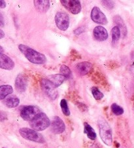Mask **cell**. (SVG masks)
I'll return each mask as SVG.
<instances>
[{
	"label": "cell",
	"mask_w": 134,
	"mask_h": 148,
	"mask_svg": "<svg viewBox=\"0 0 134 148\" xmlns=\"http://www.w3.org/2000/svg\"><path fill=\"white\" fill-rule=\"evenodd\" d=\"M60 72L61 75H62L63 76H65L67 79L71 78L72 76L71 71L70 70V69H69L68 66H66V65H61V67L60 68Z\"/></svg>",
	"instance_id": "22"
},
{
	"label": "cell",
	"mask_w": 134,
	"mask_h": 148,
	"mask_svg": "<svg viewBox=\"0 0 134 148\" xmlns=\"http://www.w3.org/2000/svg\"><path fill=\"white\" fill-rule=\"evenodd\" d=\"M5 35H6V34H5L4 32L1 29H0V39H3V38L5 37Z\"/></svg>",
	"instance_id": "31"
},
{
	"label": "cell",
	"mask_w": 134,
	"mask_h": 148,
	"mask_svg": "<svg viewBox=\"0 0 134 148\" xmlns=\"http://www.w3.org/2000/svg\"><path fill=\"white\" fill-rule=\"evenodd\" d=\"M19 49L27 60L33 64L41 65L47 62V58L43 53L37 52L27 45L20 44L19 45Z\"/></svg>",
	"instance_id": "1"
},
{
	"label": "cell",
	"mask_w": 134,
	"mask_h": 148,
	"mask_svg": "<svg viewBox=\"0 0 134 148\" xmlns=\"http://www.w3.org/2000/svg\"><path fill=\"white\" fill-rule=\"evenodd\" d=\"M6 7V2L3 1V0H1L0 1V7L1 9H3Z\"/></svg>",
	"instance_id": "30"
},
{
	"label": "cell",
	"mask_w": 134,
	"mask_h": 148,
	"mask_svg": "<svg viewBox=\"0 0 134 148\" xmlns=\"http://www.w3.org/2000/svg\"><path fill=\"white\" fill-rule=\"evenodd\" d=\"M91 91H92V95H93V97L96 100L99 101L104 98V93H103L102 91L99 90L98 88H97V87H94V86L92 87L91 89Z\"/></svg>",
	"instance_id": "24"
},
{
	"label": "cell",
	"mask_w": 134,
	"mask_h": 148,
	"mask_svg": "<svg viewBox=\"0 0 134 148\" xmlns=\"http://www.w3.org/2000/svg\"><path fill=\"white\" fill-rule=\"evenodd\" d=\"M84 132L87 135V137L91 140H95L96 139L97 135L94 129L86 122L84 123Z\"/></svg>",
	"instance_id": "20"
},
{
	"label": "cell",
	"mask_w": 134,
	"mask_h": 148,
	"mask_svg": "<svg viewBox=\"0 0 134 148\" xmlns=\"http://www.w3.org/2000/svg\"><path fill=\"white\" fill-rule=\"evenodd\" d=\"M3 103L9 108H16L19 105L20 99L16 96H11L5 99Z\"/></svg>",
	"instance_id": "18"
},
{
	"label": "cell",
	"mask_w": 134,
	"mask_h": 148,
	"mask_svg": "<svg viewBox=\"0 0 134 148\" xmlns=\"http://www.w3.org/2000/svg\"><path fill=\"white\" fill-rule=\"evenodd\" d=\"M3 47H0V54H1V53H3Z\"/></svg>",
	"instance_id": "33"
},
{
	"label": "cell",
	"mask_w": 134,
	"mask_h": 148,
	"mask_svg": "<svg viewBox=\"0 0 134 148\" xmlns=\"http://www.w3.org/2000/svg\"><path fill=\"white\" fill-rule=\"evenodd\" d=\"M0 67L5 70H12L15 67V62L8 56L1 53L0 54Z\"/></svg>",
	"instance_id": "13"
},
{
	"label": "cell",
	"mask_w": 134,
	"mask_h": 148,
	"mask_svg": "<svg viewBox=\"0 0 134 148\" xmlns=\"http://www.w3.org/2000/svg\"><path fill=\"white\" fill-rule=\"evenodd\" d=\"M0 118H1V121H3L7 119V114L6 112H3V111L1 112V114H0Z\"/></svg>",
	"instance_id": "28"
},
{
	"label": "cell",
	"mask_w": 134,
	"mask_h": 148,
	"mask_svg": "<svg viewBox=\"0 0 134 148\" xmlns=\"http://www.w3.org/2000/svg\"><path fill=\"white\" fill-rule=\"evenodd\" d=\"M33 148H34V147H33Z\"/></svg>",
	"instance_id": "34"
},
{
	"label": "cell",
	"mask_w": 134,
	"mask_h": 148,
	"mask_svg": "<svg viewBox=\"0 0 134 148\" xmlns=\"http://www.w3.org/2000/svg\"><path fill=\"white\" fill-rule=\"evenodd\" d=\"M19 133L23 138L39 144L45 143V139L43 136L38 131L27 127H22L19 129Z\"/></svg>",
	"instance_id": "4"
},
{
	"label": "cell",
	"mask_w": 134,
	"mask_h": 148,
	"mask_svg": "<svg viewBox=\"0 0 134 148\" xmlns=\"http://www.w3.org/2000/svg\"><path fill=\"white\" fill-rule=\"evenodd\" d=\"M52 131L56 134L63 133L66 130V125L60 117L55 116L51 123Z\"/></svg>",
	"instance_id": "10"
},
{
	"label": "cell",
	"mask_w": 134,
	"mask_h": 148,
	"mask_svg": "<svg viewBox=\"0 0 134 148\" xmlns=\"http://www.w3.org/2000/svg\"><path fill=\"white\" fill-rule=\"evenodd\" d=\"M50 125V119L44 112H41L37 117L30 122V127L36 131H43L47 129Z\"/></svg>",
	"instance_id": "3"
},
{
	"label": "cell",
	"mask_w": 134,
	"mask_h": 148,
	"mask_svg": "<svg viewBox=\"0 0 134 148\" xmlns=\"http://www.w3.org/2000/svg\"><path fill=\"white\" fill-rule=\"evenodd\" d=\"M41 86L43 90L45 91L47 95L51 100H55L58 97V92L56 90V88L54 86L48 79L43 78L41 81Z\"/></svg>",
	"instance_id": "7"
},
{
	"label": "cell",
	"mask_w": 134,
	"mask_h": 148,
	"mask_svg": "<svg viewBox=\"0 0 134 148\" xmlns=\"http://www.w3.org/2000/svg\"><path fill=\"white\" fill-rule=\"evenodd\" d=\"M84 32V27H79L78 28H77V29H75L74 31V34L77 35H81V34H82Z\"/></svg>",
	"instance_id": "27"
},
{
	"label": "cell",
	"mask_w": 134,
	"mask_h": 148,
	"mask_svg": "<svg viewBox=\"0 0 134 148\" xmlns=\"http://www.w3.org/2000/svg\"><path fill=\"white\" fill-rule=\"evenodd\" d=\"M60 107L63 114L66 116H69L70 115V110H69V108L68 107V102H67L66 99H61L60 101Z\"/></svg>",
	"instance_id": "25"
},
{
	"label": "cell",
	"mask_w": 134,
	"mask_h": 148,
	"mask_svg": "<svg viewBox=\"0 0 134 148\" xmlns=\"http://www.w3.org/2000/svg\"><path fill=\"white\" fill-rule=\"evenodd\" d=\"M111 35H112V45H116L118 43L120 38L121 32L119 28L117 25L113 27L111 30Z\"/></svg>",
	"instance_id": "21"
},
{
	"label": "cell",
	"mask_w": 134,
	"mask_h": 148,
	"mask_svg": "<svg viewBox=\"0 0 134 148\" xmlns=\"http://www.w3.org/2000/svg\"><path fill=\"white\" fill-rule=\"evenodd\" d=\"M113 21H114L115 24H117V26L120 29L121 34L122 35L123 39L125 38L126 37V35H127L128 30L125 22L122 18V17H120L119 15H115V16L113 17Z\"/></svg>",
	"instance_id": "17"
},
{
	"label": "cell",
	"mask_w": 134,
	"mask_h": 148,
	"mask_svg": "<svg viewBox=\"0 0 134 148\" xmlns=\"http://www.w3.org/2000/svg\"><path fill=\"white\" fill-rule=\"evenodd\" d=\"M61 3L65 8L73 14H79L81 11V4L77 0H61Z\"/></svg>",
	"instance_id": "8"
},
{
	"label": "cell",
	"mask_w": 134,
	"mask_h": 148,
	"mask_svg": "<svg viewBox=\"0 0 134 148\" xmlns=\"http://www.w3.org/2000/svg\"><path fill=\"white\" fill-rule=\"evenodd\" d=\"M99 136L105 144L111 146L113 144V132L111 127L107 121L102 117L98 119Z\"/></svg>",
	"instance_id": "2"
},
{
	"label": "cell",
	"mask_w": 134,
	"mask_h": 148,
	"mask_svg": "<svg viewBox=\"0 0 134 148\" xmlns=\"http://www.w3.org/2000/svg\"><path fill=\"white\" fill-rule=\"evenodd\" d=\"M13 92V89L10 85H2L0 87V99H6L8 95Z\"/></svg>",
	"instance_id": "19"
},
{
	"label": "cell",
	"mask_w": 134,
	"mask_h": 148,
	"mask_svg": "<svg viewBox=\"0 0 134 148\" xmlns=\"http://www.w3.org/2000/svg\"><path fill=\"white\" fill-rule=\"evenodd\" d=\"M93 35L97 41H105L108 38V32L104 27L97 25L93 30Z\"/></svg>",
	"instance_id": "12"
},
{
	"label": "cell",
	"mask_w": 134,
	"mask_h": 148,
	"mask_svg": "<svg viewBox=\"0 0 134 148\" xmlns=\"http://www.w3.org/2000/svg\"><path fill=\"white\" fill-rule=\"evenodd\" d=\"M15 86L16 90L19 93H24L27 89V79L23 74L18 75L15 78Z\"/></svg>",
	"instance_id": "11"
},
{
	"label": "cell",
	"mask_w": 134,
	"mask_h": 148,
	"mask_svg": "<svg viewBox=\"0 0 134 148\" xmlns=\"http://www.w3.org/2000/svg\"><path fill=\"white\" fill-rule=\"evenodd\" d=\"M102 5L108 9H113L115 7V2L113 1H101Z\"/></svg>",
	"instance_id": "26"
},
{
	"label": "cell",
	"mask_w": 134,
	"mask_h": 148,
	"mask_svg": "<svg viewBox=\"0 0 134 148\" xmlns=\"http://www.w3.org/2000/svg\"><path fill=\"white\" fill-rule=\"evenodd\" d=\"M91 19L92 21L98 24L106 25L108 23L107 18L101 9L97 7H94L91 11Z\"/></svg>",
	"instance_id": "9"
},
{
	"label": "cell",
	"mask_w": 134,
	"mask_h": 148,
	"mask_svg": "<svg viewBox=\"0 0 134 148\" xmlns=\"http://www.w3.org/2000/svg\"><path fill=\"white\" fill-rule=\"evenodd\" d=\"M111 111L113 114H114L115 116H120V115L123 114L124 109L122 106L118 105L117 103H113L111 106Z\"/></svg>",
	"instance_id": "23"
},
{
	"label": "cell",
	"mask_w": 134,
	"mask_h": 148,
	"mask_svg": "<svg viewBox=\"0 0 134 148\" xmlns=\"http://www.w3.org/2000/svg\"><path fill=\"white\" fill-rule=\"evenodd\" d=\"M42 112L39 107L33 105L26 106L23 107L20 111V116L25 121H31Z\"/></svg>",
	"instance_id": "5"
},
{
	"label": "cell",
	"mask_w": 134,
	"mask_h": 148,
	"mask_svg": "<svg viewBox=\"0 0 134 148\" xmlns=\"http://www.w3.org/2000/svg\"><path fill=\"white\" fill-rule=\"evenodd\" d=\"M91 148H99V147L98 146V145H97L96 144H93L92 145Z\"/></svg>",
	"instance_id": "32"
},
{
	"label": "cell",
	"mask_w": 134,
	"mask_h": 148,
	"mask_svg": "<svg viewBox=\"0 0 134 148\" xmlns=\"http://www.w3.org/2000/svg\"><path fill=\"white\" fill-rule=\"evenodd\" d=\"M47 78L56 88H58L59 86L64 83V81L67 80L65 76L61 75V74H55V75H50L47 76Z\"/></svg>",
	"instance_id": "16"
},
{
	"label": "cell",
	"mask_w": 134,
	"mask_h": 148,
	"mask_svg": "<svg viewBox=\"0 0 134 148\" xmlns=\"http://www.w3.org/2000/svg\"><path fill=\"white\" fill-rule=\"evenodd\" d=\"M76 71L81 76L86 75L90 72L92 69L91 63L88 62H83L77 63L76 65Z\"/></svg>",
	"instance_id": "14"
},
{
	"label": "cell",
	"mask_w": 134,
	"mask_h": 148,
	"mask_svg": "<svg viewBox=\"0 0 134 148\" xmlns=\"http://www.w3.org/2000/svg\"><path fill=\"white\" fill-rule=\"evenodd\" d=\"M33 3L35 9L41 13H45L50 8V1L48 0H35Z\"/></svg>",
	"instance_id": "15"
},
{
	"label": "cell",
	"mask_w": 134,
	"mask_h": 148,
	"mask_svg": "<svg viewBox=\"0 0 134 148\" xmlns=\"http://www.w3.org/2000/svg\"><path fill=\"white\" fill-rule=\"evenodd\" d=\"M4 18H3V14H2V13H0V26H1V27L4 26Z\"/></svg>",
	"instance_id": "29"
},
{
	"label": "cell",
	"mask_w": 134,
	"mask_h": 148,
	"mask_svg": "<svg viewBox=\"0 0 134 148\" xmlns=\"http://www.w3.org/2000/svg\"><path fill=\"white\" fill-rule=\"evenodd\" d=\"M55 23L57 27L61 31L65 32L69 26V17L65 12L59 11L55 15Z\"/></svg>",
	"instance_id": "6"
}]
</instances>
